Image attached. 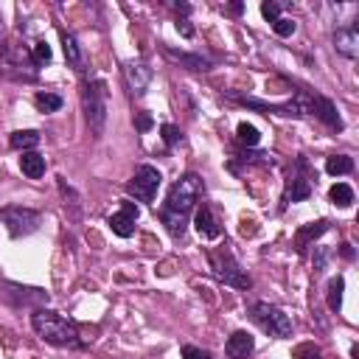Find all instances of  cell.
Here are the masks:
<instances>
[{
    "label": "cell",
    "mask_w": 359,
    "mask_h": 359,
    "mask_svg": "<svg viewBox=\"0 0 359 359\" xmlns=\"http://www.w3.org/2000/svg\"><path fill=\"white\" fill-rule=\"evenodd\" d=\"M199 196H202V177L199 174H185L168 188V196H165V202L160 208V219H163L165 230L174 238H180L185 233L188 213L199 202Z\"/></svg>",
    "instance_id": "1"
},
{
    "label": "cell",
    "mask_w": 359,
    "mask_h": 359,
    "mask_svg": "<svg viewBox=\"0 0 359 359\" xmlns=\"http://www.w3.org/2000/svg\"><path fill=\"white\" fill-rule=\"evenodd\" d=\"M31 328L36 331V337H42L45 342L59 345V348H81L84 345L79 337V328L67 317H62L59 311H50V309H34Z\"/></svg>",
    "instance_id": "2"
},
{
    "label": "cell",
    "mask_w": 359,
    "mask_h": 359,
    "mask_svg": "<svg viewBox=\"0 0 359 359\" xmlns=\"http://www.w3.org/2000/svg\"><path fill=\"white\" fill-rule=\"evenodd\" d=\"M107 81L104 79H93L81 84V107H84V118L93 129V135H101L107 126Z\"/></svg>",
    "instance_id": "3"
},
{
    "label": "cell",
    "mask_w": 359,
    "mask_h": 359,
    "mask_svg": "<svg viewBox=\"0 0 359 359\" xmlns=\"http://www.w3.org/2000/svg\"><path fill=\"white\" fill-rule=\"evenodd\" d=\"M208 264H210V272H213L216 280H222L227 286H236V289H250L252 286L250 275L241 269V264L233 258L230 250H224V247L222 250H210L208 252Z\"/></svg>",
    "instance_id": "4"
},
{
    "label": "cell",
    "mask_w": 359,
    "mask_h": 359,
    "mask_svg": "<svg viewBox=\"0 0 359 359\" xmlns=\"http://www.w3.org/2000/svg\"><path fill=\"white\" fill-rule=\"evenodd\" d=\"M250 320L269 337H289L292 334V320L283 309L266 303V300H255L250 303Z\"/></svg>",
    "instance_id": "5"
},
{
    "label": "cell",
    "mask_w": 359,
    "mask_h": 359,
    "mask_svg": "<svg viewBox=\"0 0 359 359\" xmlns=\"http://www.w3.org/2000/svg\"><path fill=\"white\" fill-rule=\"evenodd\" d=\"M0 222L6 224V230L20 238V236H31L34 230H39V213L31 210V208H22V205H6L0 208Z\"/></svg>",
    "instance_id": "6"
},
{
    "label": "cell",
    "mask_w": 359,
    "mask_h": 359,
    "mask_svg": "<svg viewBox=\"0 0 359 359\" xmlns=\"http://www.w3.org/2000/svg\"><path fill=\"white\" fill-rule=\"evenodd\" d=\"M160 182H163V174L154 165L143 163V165L135 168V177L126 182V194L140 199V202H154V194H157Z\"/></svg>",
    "instance_id": "7"
},
{
    "label": "cell",
    "mask_w": 359,
    "mask_h": 359,
    "mask_svg": "<svg viewBox=\"0 0 359 359\" xmlns=\"http://www.w3.org/2000/svg\"><path fill=\"white\" fill-rule=\"evenodd\" d=\"M294 168H297V171H292L289 182H286L283 205H280V208H286L289 202H303V199L311 196V177H314V174H311V168H309V160H306V157H297Z\"/></svg>",
    "instance_id": "8"
},
{
    "label": "cell",
    "mask_w": 359,
    "mask_h": 359,
    "mask_svg": "<svg viewBox=\"0 0 359 359\" xmlns=\"http://www.w3.org/2000/svg\"><path fill=\"white\" fill-rule=\"evenodd\" d=\"M137 216H140L137 205L126 199V202H121V210H118V213H112V216L107 219V224L112 227V233H115V236L129 238V236L135 233V222H137Z\"/></svg>",
    "instance_id": "9"
},
{
    "label": "cell",
    "mask_w": 359,
    "mask_h": 359,
    "mask_svg": "<svg viewBox=\"0 0 359 359\" xmlns=\"http://www.w3.org/2000/svg\"><path fill=\"white\" fill-rule=\"evenodd\" d=\"M151 67L146 65V62H126L123 65V79H126V87H129V93L132 95H143L146 93V87L151 84Z\"/></svg>",
    "instance_id": "10"
},
{
    "label": "cell",
    "mask_w": 359,
    "mask_h": 359,
    "mask_svg": "<svg viewBox=\"0 0 359 359\" xmlns=\"http://www.w3.org/2000/svg\"><path fill=\"white\" fill-rule=\"evenodd\" d=\"M306 115H317L323 123H328L337 132L342 129V118H339L337 107L323 95H306Z\"/></svg>",
    "instance_id": "11"
},
{
    "label": "cell",
    "mask_w": 359,
    "mask_h": 359,
    "mask_svg": "<svg viewBox=\"0 0 359 359\" xmlns=\"http://www.w3.org/2000/svg\"><path fill=\"white\" fill-rule=\"evenodd\" d=\"M334 48H337L342 56L356 59V56H359V28H356V25L337 28V31H334Z\"/></svg>",
    "instance_id": "12"
},
{
    "label": "cell",
    "mask_w": 359,
    "mask_h": 359,
    "mask_svg": "<svg viewBox=\"0 0 359 359\" xmlns=\"http://www.w3.org/2000/svg\"><path fill=\"white\" fill-rule=\"evenodd\" d=\"M252 348H255V339H252V334H247V331H233V334L227 337V342H224L227 359H247V356L252 353Z\"/></svg>",
    "instance_id": "13"
},
{
    "label": "cell",
    "mask_w": 359,
    "mask_h": 359,
    "mask_svg": "<svg viewBox=\"0 0 359 359\" xmlns=\"http://www.w3.org/2000/svg\"><path fill=\"white\" fill-rule=\"evenodd\" d=\"M194 227H196V233H199L205 241H213V238L222 236V227L216 224V219H213V213H210L208 205H202V208L196 210V216H194Z\"/></svg>",
    "instance_id": "14"
},
{
    "label": "cell",
    "mask_w": 359,
    "mask_h": 359,
    "mask_svg": "<svg viewBox=\"0 0 359 359\" xmlns=\"http://www.w3.org/2000/svg\"><path fill=\"white\" fill-rule=\"evenodd\" d=\"M163 53H165L168 59L180 62V65H185L188 70H210V59H205V56H199V53H182V50H174V48H168V45H163Z\"/></svg>",
    "instance_id": "15"
},
{
    "label": "cell",
    "mask_w": 359,
    "mask_h": 359,
    "mask_svg": "<svg viewBox=\"0 0 359 359\" xmlns=\"http://www.w3.org/2000/svg\"><path fill=\"white\" fill-rule=\"evenodd\" d=\"M62 50H65V59H67V65L73 67V70H84V56H81V45H79V39L73 36V34H67V31H62Z\"/></svg>",
    "instance_id": "16"
},
{
    "label": "cell",
    "mask_w": 359,
    "mask_h": 359,
    "mask_svg": "<svg viewBox=\"0 0 359 359\" xmlns=\"http://www.w3.org/2000/svg\"><path fill=\"white\" fill-rule=\"evenodd\" d=\"M328 230V222L325 219H320V222H311V224H306V227H300L297 233H294V244H297V250L303 252L314 238H320L323 233Z\"/></svg>",
    "instance_id": "17"
},
{
    "label": "cell",
    "mask_w": 359,
    "mask_h": 359,
    "mask_svg": "<svg viewBox=\"0 0 359 359\" xmlns=\"http://www.w3.org/2000/svg\"><path fill=\"white\" fill-rule=\"evenodd\" d=\"M20 168H22L25 177L39 180V177L45 174V157H42L39 151H22V157H20Z\"/></svg>",
    "instance_id": "18"
},
{
    "label": "cell",
    "mask_w": 359,
    "mask_h": 359,
    "mask_svg": "<svg viewBox=\"0 0 359 359\" xmlns=\"http://www.w3.org/2000/svg\"><path fill=\"white\" fill-rule=\"evenodd\" d=\"M8 146L17 149V151H28V149L39 146V132H34V129H17V132H11Z\"/></svg>",
    "instance_id": "19"
},
{
    "label": "cell",
    "mask_w": 359,
    "mask_h": 359,
    "mask_svg": "<svg viewBox=\"0 0 359 359\" xmlns=\"http://www.w3.org/2000/svg\"><path fill=\"white\" fill-rule=\"evenodd\" d=\"M325 171H328L331 177H337V174H351V171H353V160H351L348 154H331V157L325 160Z\"/></svg>",
    "instance_id": "20"
},
{
    "label": "cell",
    "mask_w": 359,
    "mask_h": 359,
    "mask_svg": "<svg viewBox=\"0 0 359 359\" xmlns=\"http://www.w3.org/2000/svg\"><path fill=\"white\" fill-rule=\"evenodd\" d=\"M34 104H36L39 112H59L62 109V95H56V93H36Z\"/></svg>",
    "instance_id": "21"
},
{
    "label": "cell",
    "mask_w": 359,
    "mask_h": 359,
    "mask_svg": "<svg viewBox=\"0 0 359 359\" xmlns=\"http://www.w3.org/2000/svg\"><path fill=\"white\" fill-rule=\"evenodd\" d=\"M342 289H345V280H342V278H331V280H328V294H325V300H328V309H331V311H339V309H342Z\"/></svg>",
    "instance_id": "22"
},
{
    "label": "cell",
    "mask_w": 359,
    "mask_h": 359,
    "mask_svg": "<svg viewBox=\"0 0 359 359\" xmlns=\"http://www.w3.org/2000/svg\"><path fill=\"white\" fill-rule=\"evenodd\" d=\"M328 196H331V202H334V205H339V208H348V205L353 202V191H351V185H345V182L331 185Z\"/></svg>",
    "instance_id": "23"
},
{
    "label": "cell",
    "mask_w": 359,
    "mask_h": 359,
    "mask_svg": "<svg viewBox=\"0 0 359 359\" xmlns=\"http://www.w3.org/2000/svg\"><path fill=\"white\" fill-rule=\"evenodd\" d=\"M236 137H238L241 143H247V146H258L261 132H258L252 123H238V126H236Z\"/></svg>",
    "instance_id": "24"
},
{
    "label": "cell",
    "mask_w": 359,
    "mask_h": 359,
    "mask_svg": "<svg viewBox=\"0 0 359 359\" xmlns=\"http://www.w3.org/2000/svg\"><path fill=\"white\" fill-rule=\"evenodd\" d=\"M31 62H34L36 67L48 65V62H50V45H48V42H36L34 50H31Z\"/></svg>",
    "instance_id": "25"
},
{
    "label": "cell",
    "mask_w": 359,
    "mask_h": 359,
    "mask_svg": "<svg viewBox=\"0 0 359 359\" xmlns=\"http://www.w3.org/2000/svg\"><path fill=\"white\" fill-rule=\"evenodd\" d=\"M292 356H294V359H323V353H320V348H317L314 342H303V345H297Z\"/></svg>",
    "instance_id": "26"
},
{
    "label": "cell",
    "mask_w": 359,
    "mask_h": 359,
    "mask_svg": "<svg viewBox=\"0 0 359 359\" xmlns=\"http://www.w3.org/2000/svg\"><path fill=\"white\" fill-rule=\"evenodd\" d=\"M294 28H297V22H294V20H289V17H278V20L272 22V31H275L278 36H292V34H294Z\"/></svg>",
    "instance_id": "27"
},
{
    "label": "cell",
    "mask_w": 359,
    "mask_h": 359,
    "mask_svg": "<svg viewBox=\"0 0 359 359\" xmlns=\"http://www.w3.org/2000/svg\"><path fill=\"white\" fill-rule=\"evenodd\" d=\"M160 132H163V140H165V146H177V143L182 140V132H180L174 123H163V126H160Z\"/></svg>",
    "instance_id": "28"
},
{
    "label": "cell",
    "mask_w": 359,
    "mask_h": 359,
    "mask_svg": "<svg viewBox=\"0 0 359 359\" xmlns=\"http://www.w3.org/2000/svg\"><path fill=\"white\" fill-rule=\"evenodd\" d=\"M182 359H210V353L208 351H202V348H196V345H182Z\"/></svg>",
    "instance_id": "29"
},
{
    "label": "cell",
    "mask_w": 359,
    "mask_h": 359,
    "mask_svg": "<svg viewBox=\"0 0 359 359\" xmlns=\"http://www.w3.org/2000/svg\"><path fill=\"white\" fill-rule=\"evenodd\" d=\"M261 14H264L269 22H275V20L280 17V3H261Z\"/></svg>",
    "instance_id": "30"
},
{
    "label": "cell",
    "mask_w": 359,
    "mask_h": 359,
    "mask_svg": "<svg viewBox=\"0 0 359 359\" xmlns=\"http://www.w3.org/2000/svg\"><path fill=\"white\" fill-rule=\"evenodd\" d=\"M151 123H154V121H151V115H149V112H140V115L135 118V126H137L140 132H149V129H151Z\"/></svg>",
    "instance_id": "31"
},
{
    "label": "cell",
    "mask_w": 359,
    "mask_h": 359,
    "mask_svg": "<svg viewBox=\"0 0 359 359\" xmlns=\"http://www.w3.org/2000/svg\"><path fill=\"white\" fill-rule=\"evenodd\" d=\"M177 31H180L185 39H191V36H194V28L188 25V20H180V22H177Z\"/></svg>",
    "instance_id": "32"
},
{
    "label": "cell",
    "mask_w": 359,
    "mask_h": 359,
    "mask_svg": "<svg viewBox=\"0 0 359 359\" xmlns=\"http://www.w3.org/2000/svg\"><path fill=\"white\" fill-rule=\"evenodd\" d=\"M174 8H177V14H182V17L191 14V3H174Z\"/></svg>",
    "instance_id": "33"
},
{
    "label": "cell",
    "mask_w": 359,
    "mask_h": 359,
    "mask_svg": "<svg viewBox=\"0 0 359 359\" xmlns=\"http://www.w3.org/2000/svg\"><path fill=\"white\" fill-rule=\"evenodd\" d=\"M325 266V252L323 250H317V258H314V269H323Z\"/></svg>",
    "instance_id": "34"
},
{
    "label": "cell",
    "mask_w": 359,
    "mask_h": 359,
    "mask_svg": "<svg viewBox=\"0 0 359 359\" xmlns=\"http://www.w3.org/2000/svg\"><path fill=\"white\" fill-rule=\"evenodd\" d=\"M339 252H342L348 261H353V247H351V244H342V247H339Z\"/></svg>",
    "instance_id": "35"
},
{
    "label": "cell",
    "mask_w": 359,
    "mask_h": 359,
    "mask_svg": "<svg viewBox=\"0 0 359 359\" xmlns=\"http://www.w3.org/2000/svg\"><path fill=\"white\" fill-rule=\"evenodd\" d=\"M227 11H230V14H241V11H244V3H230Z\"/></svg>",
    "instance_id": "36"
}]
</instances>
